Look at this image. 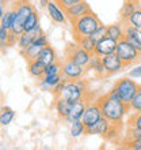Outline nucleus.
<instances>
[{"label": "nucleus", "instance_id": "c03bdc74", "mask_svg": "<svg viewBox=\"0 0 141 150\" xmlns=\"http://www.w3.org/2000/svg\"><path fill=\"white\" fill-rule=\"evenodd\" d=\"M47 1H49V0H41V6H42V7H46Z\"/></svg>", "mask_w": 141, "mask_h": 150}, {"label": "nucleus", "instance_id": "c85d7f7f", "mask_svg": "<svg viewBox=\"0 0 141 150\" xmlns=\"http://www.w3.org/2000/svg\"><path fill=\"white\" fill-rule=\"evenodd\" d=\"M14 117H15V112L12 111L11 108H7L4 107L1 111H0V124L1 126H8L10 123L14 120Z\"/></svg>", "mask_w": 141, "mask_h": 150}, {"label": "nucleus", "instance_id": "f8f14e48", "mask_svg": "<svg viewBox=\"0 0 141 150\" xmlns=\"http://www.w3.org/2000/svg\"><path fill=\"white\" fill-rule=\"evenodd\" d=\"M117 44H118V41H115V40H113V38H110V37L106 36L105 38H102L101 41L96 42L94 55H98V56H101V57H103V56L115 53Z\"/></svg>", "mask_w": 141, "mask_h": 150}, {"label": "nucleus", "instance_id": "f3484780", "mask_svg": "<svg viewBox=\"0 0 141 150\" xmlns=\"http://www.w3.org/2000/svg\"><path fill=\"white\" fill-rule=\"evenodd\" d=\"M110 127H111V124H110L109 120H106L105 117H102L99 122L95 123L94 126L87 127L86 135H102V137H105Z\"/></svg>", "mask_w": 141, "mask_h": 150}, {"label": "nucleus", "instance_id": "f704fd0d", "mask_svg": "<svg viewBox=\"0 0 141 150\" xmlns=\"http://www.w3.org/2000/svg\"><path fill=\"white\" fill-rule=\"evenodd\" d=\"M121 127L122 126H113V124H111V127L109 128V131L106 132L105 138L107 139V141H111V142L117 141V138L121 135Z\"/></svg>", "mask_w": 141, "mask_h": 150}, {"label": "nucleus", "instance_id": "de8ad7c7", "mask_svg": "<svg viewBox=\"0 0 141 150\" xmlns=\"http://www.w3.org/2000/svg\"><path fill=\"white\" fill-rule=\"evenodd\" d=\"M129 1H136V0H129Z\"/></svg>", "mask_w": 141, "mask_h": 150}, {"label": "nucleus", "instance_id": "6ab92c4d", "mask_svg": "<svg viewBox=\"0 0 141 150\" xmlns=\"http://www.w3.org/2000/svg\"><path fill=\"white\" fill-rule=\"evenodd\" d=\"M37 59H38L41 63L45 64V66H47V64L57 62L59 57H57V53H56L54 49H53L50 45H46V47H43L42 49H41V52H39V55Z\"/></svg>", "mask_w": 141, "mask_h": 150}, {"label": "nucleus", "instance_id": "49530a36", "mask_svg": "<svg viewBox=\"0 0 141 150\" xmlns=\"http://www.w3.org/2000/svg\"><path fill=\"white\" fill-rule=\"evenodd\" d=\"M136 4L138 6V8H141V0H136Z\"/></svg>", "mask_w": 141, "mask_h": 150}, {"label": "nucleus", "instance_id": "f257e3e1", "mask_svg": "<svg viewBox=\"0 0 141 150\" xmlns=\"http://www.w3.org/2000/svg\"><path fill=\"white\" fill-rule=\"evenodd\" d=\"M98 104L102 109L103 117L109 120L113 126H122L124 119L129 113V105L122 103L119 98H113L107 93L101 96L98 100Z\"/></svg>", "mask_w": 141, "mask_h": 150}, {"label": "nucleus", "instance_id": "6e6552de", "mask_svg": "<svg viewBox=\"0 0 141 150\" xmlns=\"http://www.w3.org/2000/svg\"><path fill=\"white\" fill-rule=\"evenodd\" d=\"M103 117V113H102V109L99 107L98 101L95 103H91L88 104L87 103V108L84 111V115H83V123L86 124V127H90V126H94L96 122H99L101 119Z\"/></svg>", "mask_w": 141, "mask_h": 150}, {"label": "nucleus", "instance_id": "a878e982", "mask_svg": "<svg viewBox=\"0 0 141 150\" xmlns=\"http://www.w3.org/2000/svg\"><path fill=\"white\" fill-rule=\"evenodd\" d=\"M86 130H87V127L83 123V120H76V122H72L69 124V134L75 139L86 135Z\"/></svg>", "mask_w": 141, "mask_h": 150}, {"label": "nucleus", "instance_id": "a18cd8bd", "mask_svg": "<svg viewBox=\"0 0 141 150\" xmlns=\"http://www.w3.org/2000/svg\"><path fill=\"white\" fill-rule=\"evenodd\" d=\"M7 3H8V0H0V4H3V6H6Z\"/></svg>", "mask_w": 141, "mask_h": 150}, {"label": "nucleus", "instance_id": "e433bc0d", "mask_svg": "<svg viewBox=\"0 0 141 150\" xmlns=\"http://www.w3.org/2000/svg\"><path fill=\"white\" fill-rule=\"evenodd\" d=\"M126 139H128V141H141V128L128 127Z\"/></svg>", "mask_w": 141, "mask_h": 150}, {"label": "nucleus", "instance_id": "a19ab883", "mask_svg": "<svg viewBox=\"0 0 141 150\" xmlns=\"http://www.w3.org/2000/svg\"><path fill=\"white\" fill-rule=\"evenodd\" d=\"M128 76H130V78H133V79L141 78V64L140 66H136L134 68H132L129 71V74H128Z\"/></svg>", "mask_w": 141, "mask_h": 150}, {"label": "nucleus", "instance_id": "5701e85b", "mask_svg": "<svg viewBox=\"0 0 141 150\" xmlns=\"http://www.w3.org/2000/svg\"><path fill=\"white\" fill-rule=\"evenodd\" d=\"M124 28L125 23L124 22H117V23H111L107 26V37L119 41L124 38Z\"/></svg>", "mask_w": 141, "mask_h": 150}, {"label": "nucleus", "instance_id": "7c9ffc66", "mask_svg": "<svg viewBox=\"0 0 141 150\" xmlns=\"http://www.w3.org/2000/svg\"><path fill=\"white\" fill-rule=\"evenodd\" d=\"M129 112H141V85L129 103Z\"/></svg>", "mask_w": 141, "mask_h": 150}, {"label": "nucleus", "instance_id": "a211bd4d", "mask_svg": "<svg viewBox=\"0 0 141 150\" xmlns=\"http://www.w3.org/2000/svg\"><path fill=\"white\" fill-rule=\"evenodd\" d=\"M63 81V75L56 74V75H43L41 79H38L39 87L43 91H52V89L57 85L59 82Z\"/></svg>", "mask_w": 141, "mask_h": 150}, {"label": "nucleus", "instance_id": "7ed1b4c3", "mask_svg": "<svg viewBox=\"0 0 141 150\" xmlns=\"http://www.w3.org/2000/svg\"><path fill=\"white\" fill-rule=\"evenodd\" d=\"M88 90V85L84 79H77V81H65L64 89L59 97H63L70 104L77 103L80 100L86 98V93Z\"/></svg>", "mask_w": 141, "mask_h": 150}, {"label": "nucleus", "instance_id": "9d476101", "mask_svg": "<svg viewBox=\"0 0 141 150\" xmlns=\"http://www.w3.org/2000/svg\"><path fill=\"white\" fill-rule=\"evenodd\" d=\"M102 62H103V66H105L106 75H107V76H110V75H114V74H118V72L122 71V70L126 67L125 64L122 63V60L119 59V57H118L115 53H111V55L103 56V57H102Z\"/></svg>", "mask_w": 141, "mask_h": 150}, {"label": "nucleus", "instance_id": "4c0bfd02", "mask_svg": "<svg viewBox=\"0 0 141 150\" xmlns=\"http://www.w3.org/2000/svg\"><path fill=\"white\" fill-rule=\"evenodd\" d=\"M126 149H130V150H141V141H128L125 139L124 142Z\"/></svg>", "mask_w": 141, "mask_h": 150}, {"label": "nucleus", "instance_id": "0eeeda50", "mask_svg": "<svg viewBox=\"0 0 141 150\" xmlns=\"http://www.w3.org/2000/svg\"><path fill=\"white\" fill-rule=\"evenodd\" d=\"M86 72V68L80 67L79 64L73 63L72 60L65 59L61 62V75L65 81H77L82 79L83 75Z\"/></svg>", "mask_w": 141, "mask_h": 150}, {"label": "nucleus", "instance_id": "79ce46f5", "mask_svg": "<svg viewBox=\"0 0 141 150\" xmlns=\"http://www.w3.org/2000/svg\"><path fill=\"white\" fill-rule=\"evenodd\" d=\"M8 38H10V30L0 26V41L8 44Z\"/></svg>", "mask_w": 141, "mask_h": 150}, {"label": "nucleus", "instance_id": "20e7f679", "mask_svg": "<svg viewBox=\"0 0 141 150\" xmlns=\"http://www.w3.org/2000/svg\"><path fill=\"white\" fill-rule=\"evenodd\" d=\"M138 87H140V85L133 78L125 76V78L118 79L117 82L114 83L113 89L117 91L118 97H119V100H121L122 103L129 105V103L132 101L134 94H136V91L138 90Z\"/></svg>", "mask_w": 141, "mask_h": 150}, {"label": "nucleus", "instance_id": "4be33fe9", "mask_svg": "<svg viewBox=\"0 0 141 150\" xmlns=\"http://www.w3.org/2000/svg\"><path fill=\"white\" fill-rule=\"evenodd\" d=\"M87 68L92 70V72H95L98 76H106V70H105V66H103L102 57L98 55H92Z\"/></svg>", "mask_w": 141, "mask_h": 150}, {"label": "nucleus", "instance_id": "ea45409f", "mask_svg": "<svg viewBox=\"0 0 141 150\" xmlns=\"http://www.w3.org/2000/svg\"><path fill=\"white\" fill-rule=\"evenodd\" d=\"M64 83H65V79L63 78V81H61V82H59L54 87H53V89H52V93H53V96H54V97H59V96L61 94V91H63V89H64Z\"/></svg>", "mask_w": 141, "mask_h": 150}, {"label": "nucleus", "instance_id": "412c9836", "mask_svg": "<svg viewBox=\"0 0 141 150\" xmlns=\"http://www.w3.org/2000/svg\"><path fill=\"white\" fill-rule=\"evenodd\" d=\"M27 71L35 79H41L43 76V71H45V64L41 63L38 59L30 60L27 62Z\"/></svg>", "mask_w": 141, "mask_h": 150}, {"label": "nucleus", "instance_id": "39448f33", "mask_svg": "<svg viewBox=\"0 0 141 150\" xmlns=\"http://www.w3.org/2000/svg\"><path fill=\"white\" fill-rule=\"evenodd\" d=\"M115 55L122 60V63L128 66H133L134 63H137L141 59V53L132 45L130 42H128L125 38H122L118 41L117 49H115Z\"/></svg>", "mask_w": 141, "mask_h": 150}, {"label": "nucleus", "instance_id": "9b49d317", "mask_svg": "<svg viewBox=\"0 0 141 150\" xmlns=\"http://www.w3.org/2000/svg\"><path fill=\"white\" fill-rule=\"evenodd\" d=\"M92 10H91L90 4L84 0V1H80V3L75 4V6H70V7L65 8V15H67V19L69 22H73V21L82 18L83 15H86V14H88Z\"/></svg>", "mask_w": 141, "mask_h": 150}, {"label": "nucleus", "instance_id": "dca6fc26", "mask_svg": "<svg viewBox=\"0 0 141 150\" xmlns=\"http://www.w3.org/2000/svg\"><path fill=\"white\" fill-rule=\"evenodd\" d=\"M14 8H15V12H16V19L22 21L23 23L26 21V18L35 10L29 0H19V1H16Z\"/></svg>", "mask_w": 141, "mask_h": 150}, {"label": "nucleus", "instance_id": "f03ea898", "mask_svg": "<svg viewBox=\"0 0 141 150\" xmlns=\"http://www.w3.org/2000/svg\"><path fill=\"white\" fill-rule=\"evenodd\" d=\"M70 25H72L73 38H79V37L91 36L102 25V22L96 16V14H94V12L91 11L88 14H86V15H83L82 18L70 22Z\"/></svg>", "mask_w": 141, "mask_h": 150}, {"label": "nucleus", "instance_id": "2f4dec72", "mask_svg": "<svg viewBox=\"0 0 141 150\" xmlns=\"http://www.w3.org/2000/svg\"><path fill=\"white\" fill-rule=\"evenodd\" d=\"M125 23L132 25L133 28L141 30V8H137V10H136V11H134L129 18H128V21H126Z\"/></svg>", "mask_w": 141, "mask_h": 150}, {"label": "nucleus", "instance_id": "423d86ee", "mask_svg": "<svg viewBox=\"0 0 141 150\" xmlns=\"http://www.w3.org/2000/svg\"><path fill=\"white\" fill-rule=\"evenodd\" d=\"M91 57H92V53L87 52L86 49H83L76 41H75V44L69 42L67 45V49H65V59L72 60L73 63L79 64L80 67L87 68Z\"/></svg>", "mask_w": 141, "mask_h": 150}, {"label": "nucleus", "instance_id": "4468645a", "mask_svg": "<svg viewBox=\"0 0 141 150\" xmlns=\"http://www.w3.org/2000/svg\"><path fill=\"white\" fill-rule=\"evenodd\" d=\"M124 38L130 42L136 49L141 53V34L140 30L136 28H133L132 25L125 23V28H124Z\"/></svg>", "mask_w": 141, "mask_h": 150}, {"label": "nucleus", "instance_id": "1a4fd4ad", "mask_svg": "<svg viewBox=\"0 0 141 150\" xmlns=\"http://www.w3.org/2000/svg\"><path fill=\"white\" fill-rule=\"evenodd\" d=\"M45 8H46V12H47V15H49V18H50L54 23L64 25L67 22L65 10L57 3V0H49Z\"/></svg>", "mask_w": 141, "mask_h": 150}, {"label": "nucleus", "instance_id": "b1692460", "mask_svg": "<svg viewBox=\"0 0 141 150\" xmlns=\"http://www.w3.org/2000/svg\"><path fill=\"white\" fill-rule=\"evenodd\" d=\"M42 48L43 47L38 45L37 42H33V44H30L26 49H19V53L23 56L27 62H30V60H34V59H37V57H38L39 52H41V49H42Z\"/></svg>", "mask_w": 141, "mask_h": 150}, {"label": "nucleus", "instance_id": "2eb2a0df", "mask_svg": "<svg viewBox=\"0 0 141 150\" xmlns=\"http://www.w3.org/2000/svg\"><path fill=\"white\" fill-rule=\"evenodd\" d=\"M41 33H43L42 29H41V26L33 29V30H30V32H23L19 37H18V41H16V44H18V45H16L18 49H26L30 44L34 42L35 38H37Z\"/></svg>", "mask_w": 141, "mask_h": 150}, {"label": "nucleus", "instance_id": "72a5a7b5", "mask_svg": "<svg viewBox=\"0 0 141 150\" xmlns=\"http://www.w3.org/2000/svg\"><path fill=\"white\" fill-rule=\"evenodd\" d=\"M56 74H61V62H54L45 66V71L43 75H56Z\"/></svg>", "mask_w": 141, "mask_h": 150}, {"label": "nucleus", "instance_id": "ddd939ff", "mask_svg": "<svg viewBox=\"0 0 141 150\" xmlns=\"http://www.w3.org/2000/svg\"><path fill=\"white\" fill-rule=\"evenodd\" d=\"M86 108H87V98H83V100H80V101H77V103H73L70 105V109H69V112H68L67 117L64 119V122L70 124L72 122L82 120Z\"/></svg>", "mask_w": 141, "mask_h": 150}, {"label": "nucleus", "instance_id": "bb28decb", "mask_svg": "<svg viewBox=\"0 0 141 150\" xmlns=\"http://www.w3.org/2000/svg\"><path fill=\"white\" fill-rule=\"evenodd\" d=\"M15 16H16V12H15V8L14 7L10 8V10H6V12H4V15H3V19L0 22V26L11 30L12 23H14V21H15Z\"/></svg>", "mask_w": 141, "mask_h": 150}, {"label": "nucleus", "instance_id": "09e8293b", "mask_svg": "<svg viewBox=\"0 0 141 150\" xmlns=\"http://www.w3.org/2000/svg\"><path fill=\"white\" fill-rule=\"evenodd\" d=\"M140 34H141V30H140Z\"/></svg>", "mask_w": 141, "mask_h": 150}, {"label": "nucleus", "instance_id": "473e14b6", "mask_svg": "<svg viewBox=\"0 0 141 150\" xmlns=\"http://www.w3.org/2000/svg\"><path fill=\"white\" fill-rule=\"evenodd\" d=\"M106 36H107V26H106V25H101V26H99V28L90 36V38L96 44L98 41H101L102 38H105Z\"/></svg>", "mask_w": 141, "mask_h": 150}, {"label": "nucleus", "instance_id": "58836bf2", "mask_svg": "<svg viewBox=\"0 0 141 150\" xmlns=\"http://www.w3.org/2000/svg\"><path fill=\"white\" fill-rule=\"evenodd\" d=\"M80 1H84V0H57V3H59L64 10L68 8V7H70V6H75V4L80 3Z\"/></svg>", "mask_w": 141, "mask_h": 150}, {"label": "nucleus", "instance_id": "c9c22d12", "mask_svg": "<svg viewBox=\"0 0 141 150\" xmlns=\"http://www.w3.org/2000/svg\"><path fill=\"white\" fill-rule=\"evenodd\" d=\"M128 127L141 128V112H132V115L128 119Z\"/></svg>", "mask_w": 141, "mask_h": 150}, {"label": "nucleus", "instance_id": "393cba45", "mask_svg": "<svg viewBox=\"0 0 141 150\" xmlns=\"http://www.w3.org/2000/svg\"><path fill=\"white\" fill-rule=\"evenodd\" d=\"M138 8V6L136 4V1H129V0H125V3L122 4L121 7V12H119V18H121V22L125 23L128 18H129L132 14H133L136 10Z\"/></svg>", "mask_w": 141, "mask_h": 150}, {"label": "nucleus", "instance_id": "c756f323", "mask_svg": "<svg viewBox=\"0 0 141 150\" xmlns=\"http://www.w3.org/2000/svg\"><path fill=\"white\" fill-rule=\"evenodd\" d=\"M75 41L83 48V49H86L87 52H90L94 55V51H95V45L96 44L90 38V36H86V37H79V38H75Z\"/></svg>", "mask_w": 141, "mask_h": 150}, {"label": "nucleus", "instance_id": "37998d69", "mask_svg": "<svg viewBox=\"0 0 141 150\" xmlns=\"http://www.w3.org/2000/svg\"><path fill=\"white\" fill-rule=\"evenodd\" d=\"M4 12H6V6H3V4H0V22H1V19H3Z\"/></svg>", "mask_w": 141, "mask_h": 150}, {"label": "nucleus", "instance_id": "aec40b11", "mask_svg": "<svg viewBox=\"0 0 141 150\" xmlns=\"http://www.w3.org/2000/svg\"><path fill=\"white\" fill-rule=\"evenodd\" d=\"M70 105L72 104L69 101H67L65 98H63V97H54V111L60 119L64 120V119L67 117L68 112L70 109Z\"/></svg>", "mask_w": 141, "mask_h": 150}, {"label": "nucleus", "instance_id": "cd10ccee", "mask_svg": "<svg viewBox=\"0 0 141 150\" xmlns=\"http://www.w3.org/2000/svg\"><path fill=\"white\" fill-rule=\"evenodd\" d=\"M38 26H39V15L38 12L34 10L24 21V32H30L33 29L38 28Z\"/></svg>", "mask_w": 141, "mask_h": 150}]
</instances>
